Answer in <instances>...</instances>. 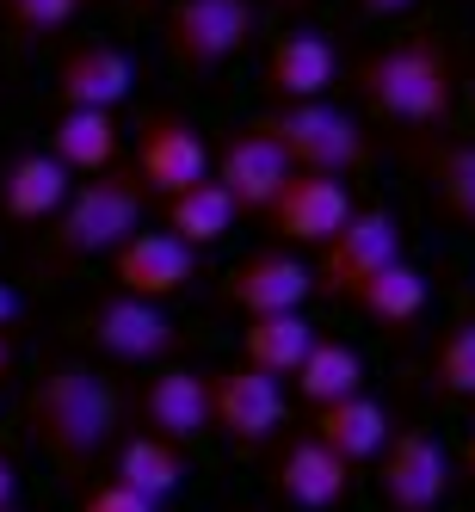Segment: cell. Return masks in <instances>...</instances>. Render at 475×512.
Listing matches in <instances>:
<instances>
[{
    "instance_id": "obj_1",
    "label": "cell",
    "mask_w": 475,
    "mask_h": 512,
    "mask_svg": "<svg viewBox=\"0 0 475 512\" xmlns=\"http://www.w3.org/2000/svg\"><path fill=\"white\" fill-rule=\"evenodd\" d=\"M25 420L62 475H93V463L118 445L124 401L87 358H50L25 389Z\"/></svg>"
},
{
    "instance_id": "obj_2",
    "label": "cell",
    "mask_w": 475,
    "mask_h": 512,
    "mask_svg": "<svg viewBox=\"0 0 475 512\" xmlns=\"http://www.w3.org/2000/svg\"><path fill=\"white\" fill-rule=\"evenodd\" d=\"M352 93L371 105L383 124L426 130V124H445L451 105H457V62L432 31H414V38H401V44L358 56L352 62Z\"/></svg>"
},
{
    "instance_id": "obj_3",
    "label": "cell",
    "mask_w": 475,
    "mask_h": 512,
    "mask_svg": "<svg viewBox=\"0 0 475 512\" xmlns=\"http://www.w3.org/2000/svg\"><path fill=\"white\" fill-rule=\"evenodd\" d=\"M142 204H149V192H142L136 167H124V161L93 173V179H81V186L68 192V204L56 210V229H50L44 260L50 266H75V260L118 253L142 229Z\"/></svg>"
},
{
    "instance_id": "obj_4",
    "label": "cell",
    "mask_w": 475,
    "mask_h": 512,
    "mask_svg": "<svg viewBox=\"0 0 475 512\" xmlns=\"http://www.w3.org/2000/svg\"><path fill=\"white\" fill-rule=\"evenodd\" d=\"M297 173H321V179H352L371 167V136L364 124L334 99H303V105H272L266 118H253Z\"/></svg>"
},
{
    "instance_id": "obj_5",
    "label": "cell",
    "mask_w": 475,
    "mask_h": 512,
    "mask_svg": "<svg viewBox=\"0 0 475 512\" xmlns=\"http://www.w3.org/2000/svg\"><path fill=\"white\" fill-rule=\"evenodd\" d=\"M260 13H253V0H173L167 7V56L186 68V75H216V68H229Z\"/></svg>"
},
{
    "instance_id": "obj_6",
    "label": "cell",
    "mask_w": 475,
    "mask_h": 512,
    "mask_svg": "<svg viewBox=\"0 0 475 512\" xmlns=\"http://www.w3.org/2000/svg\"><path fill=\"white\" fill-rule=\"evenodd\" d=\"M401 260V223L383 210V204H358L346 223H340V235L321 247V266L309 272L315 278V290H327V297H358L364 284H371L377 272H389Z\"/></svg>"
},
{
    "instance_id": "obj_7",
    "label": "cell",
    "mask_w": 475,
    "mask_h": 512,
    "mask_svg": "<svg viewBox=\"0 0 475 512\" xmlns=\"http://www.w3.org/2000/svg\"><path fill=\"white\" fill-rule=\"evenodd\" d=\"M210 377V432H223L229 445L260 451L284 426V383L253 371V364H216Z\"/></svg>"
},
{
    "instance_id": "obj_8",
    "label": "cell",
    "mask_w": 475,
    "mask_h": 512,
    "mask_svg": "<svg viewBox=\"0 0 475 512\" xmlns=\"http://www.w3.org/2000/svg\"><path fill=\"white\" fill-rule=\"evenodd\" d=\"M377 494L389 512H438L451 494V457L432 432L408 426L377 451Z\"/></svg>"
},
{
    "instance_id": "obj_9",
    "label": "cell",
    "mask_w": 475,
    "mask_h": 512,
    "mask_svg": "<svg viewBox=\"0 0 475 512\" xmlns=\"http://www.w3.org/2000/svg\"><path fill=\"white\" fill-rule=\"evenodd\" d=\"M87 340L118 364H167L179 352V321L161 303H142V297L112 290V297H99L87 309Z\"/></svg>"
},
{
    "instance_id": "obj_10",
    "label": "cell",
    "mask_w": 475,
    "mask_h": 512,
    "mask_svg": "<svg viewBox=\"0 0 475 512\" xmlns=\"http://www.w3.org/2000/svg\"><path fill=\"white\" fill-rule=\"evenodd\" d=\"M136 179L149 198H179L210 179V142L179 118V112H149L136 130Z\"/></svg>"
},
{
    "instance_id": "obj_11",
    "label": "cell",
    "mask_w": 475,
    "mask_h": 512,
    "mask_svg": "<svg viewBox=\"0 0 475 512\" xmlns=\"http://www.w3.org/2000/svg\"><path fill=\"white\" fill-rule=\"evenodd\" d=\"M210 167H216L210 179H216V186L229 192V204L247 210V216H266L272 198L284 192V179L297 173V167L284 161V149H278V142H272L260 124H241V130L223 142V149L210 155Z\"/></svg>"
},
{
    "instance_id": "obj_12",
    "label": "cell",
    "mask_w": 475,
    "mask_h": 512,
    "mask_svg": "<svg viewBox=\"0 0 475 512\" xmlns=\"http://www.w3.org/2000/svg\"><path fill=\"white\" fill-rule=\"evenodd\" d=\"M136 414L149 438H167V445H198L210 432V377L186 371V364H161V371L142 383L136 395Z\"/></svg>"
},
{
    "instance_id": "obj_13",
    "label": "cell",
    "mask_w": 475,
    "mask_h": 512,
    "mask_svg": "<svg viewBox=\"0 0 475 512\" xmlns=\"http://www.w3.org/2000/svg\"><path fill=\"white\" fill-rule=\"evenodd\" d=\"M198 278V253L186 241H173L167 229H136L118 253H112V284L124 297L142 303H167Z\"/></svg>"
},
{
    "instance_id": "obj_14",
    "label": "cell",
    "mask_w": 475,
    "mask_h": 512,
    "mask_svg": "<svg viewBox=\"0 0 475 512\" xmlns=\"http://www.w3.org/2000/svg\"><path fill=\"white\" fill-rule=\"evenodd\" d=\"M352 192L346 179H321V173H290L284 192L272 198V235L278 241H297V247H327L340 235V223L352 216Z\"/></svg>"
},
{
    "instance_id": "obj_15",
    "label": "cell",
    "mask_w": 475,
    "mask_h": 512,
    "mask_svg": "<svg viewBox=\"0 0 475 512\" xmlns=\"http://www.w3.org/2000/svg\"><path fill=\"white\" fill-rule=\"evenodd\" d=\"M309 266L297 260V253H247L241 266H229L223 278V297L253 321V315H297L309 303Z\"/></svg>"
},
{
    "instance_id": "obj_16",
    "label": "cell",
    "mask_w": 475,
    "mask_h": 512,
    "mask_svg": "<svg viewBox=\"0 0 475 512\" xmlns=\"http://www.w3.org/2000/svg\"><path fill=\"white\" fill-rule=\"evenodd\" d=\"M136 87V68L118 44H75L56 62V99L75 112H118Z\"/></svg>"
},
{
    "instance_id": "obj_17",
    "label": "cell",
    "mask_w": 475,
    "mask_h": 512,
    "mask_svg": "<svg viewBox=\"0 0 475 512\" xmlns=\"http://www.w3.org/2000/svg\"><path fill=\"white\" fill-rule=\"evenodd\" d=\"M272 482L278 494L297 506V512H327V506H340L346 488H352V463H340L327 445H315V438H290V445L278 451V469H272Z\"/></svg>"
},
{
    "instance_id": "obj_18",
    "label": "cell",
    "mask_w": 475,
    "mask_h": 512,
    "mask_svg": "<svg viewBox=\"0 0 475 512\" xmlns=\"http://www.w3.org/2000/svg\"><path fill=\"white\" fill-rule=\"evenodd\" d=\"M340 81V50L315 38V31H290L266 56V87L278 105H303V99H327V87Z\"/></svg>"
},
{
    "instance_id": "obj_19",
    "label": "cell",
    "mask_w": 475,
    "mask_h": 512,
    "mask_svg": "<svg viewBox=\"0 0 475 512\" xmlns=\"http://www.w3.org/2000/svg\"><path fill=\"white\" fill-rule=\"evenodd\" d=\"M68 192H75V173L62 161H50L44 149L13 155L0 167V210H7L13 223H50V216L68 204Z\"/></svg>"
},
{
    "instance_id": "obj_20",
    "label": "cell",
    "mask_w": 475,
    "mask_h": 512,
    "mask_svg": "<svg viewBox=\"0 0 475 512\" xmlns=\"http://www.w3.org/2000/svg\"><path fill=\"white\" fill-rule=\"evenodd\" d=\"M50 161H62L68 173H105V167H118L124 155V136H118V118L112 112H75V105H62V112L50 118Z\"/></svg>"
},
{
    "instance_id": "obj_21",
    "label": "cell",
    "mask_w": 475,
    "mask_h": 512,
    "mask_svg": "<svg viewBox=\"0 0 475 512\" xmlns=\"http://www.w3.org/2000/svg\"><path fill=\"white\" fill-rule=\"evenodd\" d=\"M309 438L315 445H327L340 463H371L383 445H389V414L377 408L371 395H346V401H327V408H315L309 420Z\"/></svg>"
},
{
    "instance_id": "obj_22",
    "label": "cell",
    "mask_w": 475,
    "mask_h": 512,
    "mask_svg": "<svg viewBox=\"0 0 475 512\" xmlns=\"http://www.w3.org/2000/svg\"><path fill=\"white\" fill-rule=\"evenodd\" d=\"M309 346H315V327L303 321V309L297 315H253L247 327H241V364H253V371H266V377H297V364L309 358Z\"/></svg>"
},
{
    "instance_id": "obj_23",
    "label": "cell",
    "mask_w": 475,
    "mask_h": 512,
    "mask_svg": "<svg viewBox=\"0 0 475 512\" xmlns=\"http://www.w3.org/2000/svg\"><path fill=\"white\" fill-rule=\"evenodd\" d=\"M297 395L309 408H327V401H346V395H364V358L358 346L346 340H321L309 346V358L297 364Z\"/></svg>"
},
{
    "instance_id": "obj_24",
    "label": "cell",
    "mask_w": 475,
    "mask_h": 512,
    "mask_svg": "<svg viewBox=\"0 0 475 512\" xmlns=\"http://www.w3.org/2000/svg\"><path fill=\"white\" fill-rule=\"evenodd\" d=\"M235 204H229V192L216 186V179H204V186H192V192H179V198H167V235L173 241H186L192 253L198 247H216L229 229H235Z\"/></svg>"
},
{
    "instance_id": "obj_25",
    "label": "cell",
    "mask_w": 475,
    "mask_h": 512,
    "mask_svg": "<svg viewBox=\"0 0 475 512\" xmlns=\"http://www.w3.org/2000/svg\"><path fill=\"white\" fill-rule=\"evenodd\" d=\"M112 482L149 494V500H167L179 482H186V451L167 445V438L136 432V438H124V445H118V475H112Z\"/></svg>"
},
{
    "instance_id": "obj_26",
    "label": "cell",
    "mask_w": 475,
    "mask_h": 512,
    "mask_svg": "<svg viewBox=\"0 0 475 512\" xmlns=\"http://www.w3.org/2000/svg\"><path fill=\"white\" fill-rule=\"evenodd\" d=\"M371 321H383V327H408L420 309H426V272L420 266H408V260H395L389 272H377L371 284L352 297Z\"/></svg>"
},
{
    "instance_id": "obj_27",
    "label": "cell",
    "mask_w": 475,
    "mask_h": 512,
    "mask_svg": "<svg viewBox=\"0 0 475 512\" xmlns=\"http://www.w3.org/2000/svg\"><path fill=\"white\" fill-rule=\"evenodd\" d=\"M432 192L463 229H475V142H445L432 155Z\"/></svg>"
},
{
    "instance_id": "obj_28",
    "label": "cell",
    "mask_w": 475,
    "mask_h": 512,
    "mask_svg": "<svg viewBox=\"0 0 475 512\" xmlns=\"http://www.w3.org/2000/svg\"><path fill=\"white\" fill-rule=\"evenodd\" d=\"M432 389L457 395V401H475V321L451 327V334L432 346Z\"/></svg>"
},
{
    "instance_id": "obj_29",
    "label": "cell",
    "mask_w": 475,
    "mask_h": 512,
    "mask_svg": "<svg viewBox=\"0 0 475 512\" xmlns=\"http://www.w3.org/2000/svg\"><path fill=\"white\" fill-rule=\"evenodd\" d=\"M0 7H7V19L25 31V38H44V31H56V25L75 19L81 0H0Z\"/></svg>"
},
{
    "instance_id": "obj_30",
    "label": "cell",
    "mask_w": 475,
    "mask_h": 512,
    "mask_svg": "<svg viewBox=\"0 0 475 512\" xmlns=\"http://www.w3.org/2000/svg\"><path fill=\"white\" fill-rule=\"evenodd\" d=\"M81 512H161V500L136 494V488H124V482H99V488L81 494Z\"/></svg>"
},
{
    "instance_id": "obj_31",
    "label": "cell",
    "mask_w": 475,
    "mask_h": 512,
    "mask_svg": "<svg viewBox=\"0 0 475 512\" xmlns=\"http://www.w3.org/2000/svg\"><path fill=\"white\" fill-rule=\"evenodd\" d=\"M19 315H25V303H19V290H13L7 278H0V334H7V327H13Z\"/></svg>"
},
{
    "instance_id": "obj_32",
    "label": "cell",
    "mask_w": 475,
    "mask_h": 512,
    "mask_svg": "<svg viewBox=\"0 0 475 512\" xmlns=\"http://www.w3.org/2000/svg\"><path fill=\"white\" fill-rule=\"evenodd\" d=\"M13 494H19V469H13V457H0V512L13 506Z\"/></svg>"
},
{
    "instance_id": "obj_33",
    "label": "cell",
    "mask_w": 475,
    "mask_h": 512,
    "mask_svg": "<svg viewBox=\"0 0 475 512\" xmlns=\"http://www.w3.org/2000/svg\"><path fill=\"white\" fill-rule=\"evenodd\" d=\"M358 7H364V13H371V19H395V13H408V7H414V0H358Z\"/></svg>"
},
{
    "instance_id": "obj_34",
    "label": "cell",
    "mask_w": 475,
    "mask_h": 512,
    "mask_svg": "<svg viewBox=\"0 0 475 512\" xmlns=\"http://www.w3.org/2000/svg\"><path fill=\"white\" fill-rule=\"evenodd\" d=\"M7 371H13V340L0 334V377H7Z\"/></svg>"
},
{
    "instance_id": "obj_35",
    "label": "cell",
    "mask_w": 475,
    "mask_h": 512,
    "mask_svg": "<svg viewBox=\"0 0 475 512\" xmlns=\"http://www.w3.org/2000/svg\"><path fill=\"white\" fill-rule=\"evenodd\" d=\"M463 463H469V469H475V438H469V445H463Z\"/></svg>"
},
{
    "instance_id": "obj_36",
    "label": "cell",
    "mask_w": 475,
    "mask_h": 512,
    "mask_svg": "<svg viewBox=\"0 0 475 512\" xmlns=\"http://www.w3.org/2000/svg\"><path fill=\"white\" fill-rule=\"evenodd\" d=\"M278 7H309V0H278Z\"/></svg>"
},
{
    "instance_id": "obj_37",
    "label": "cell",
    "mask_w": 475,
    "mask_h": 512,
    "mask_svg": "<svg viewBox=\"0 0 475 512\" xmlns=\"http://www.w3.org/2000/svg\"><path fill=\"white\" fill-rule=\"evenodd\" d=\"M235 512H266V506H235Z\"/></svg>"
},
{
    "instance_id": "obj_38",
    "label": "cell",
    "mask_w": 475,
    "mask_h": 512,
    "mask_svg": "<svg viewBox=\"0 0 475 512\" xmlns=\"http://www.w3.org/2000/svg\"><path fill=\"white\" fill-rule=\"evenodd\" d=\"M7 512H19V506H7Z\"/></svg>"
},
{
    "instance_id": "obj_39",
    "label": "cell",
    "mask_w": 475,
    "mask_h": 512,
    "mask_svg": "<svg viewBox=\"0 0 475 512\" xmlns=\"http://www.w3.org/2000/svg\"><path fill=\"white\" fill-rule=\"evenodd\" d=\"M469 87H475V81H469Z\"/></svg>"
}]
</instances>
